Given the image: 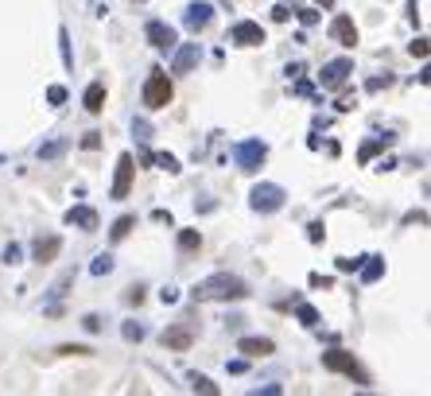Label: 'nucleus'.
<instances>
[{
  "instance_id": "nucleus-10",
  "label": "nucleus",
  "mask_w": 431,
  "mask_h": 396,
  "mask_svg": "<svg viewBox=\"0 0 431 396\" xmlns=\"http://www.w3.org/2000/svg\"><path fill=\"white\" fill-rule=\"evenodd\" d=\"M330 35H334L342 47H354V43H357V27H354V20H350V16H334V24H330Z\"/></svg>"
},
{
  "instance_id": "nucleus-27",
  "label": "nucleus",
  "mask_w": 431,
  "mask_h": 396,
  "mask_svg": "<svg viewBox=\"0 0 431 396\" xmlns=\"http://www.w3.org/2000/svg\"><path fill=\"white\" fill-rule=\"evenodd\" d=\"M156 163H160L163 171H179V160H175V156H156Z\"/></svg>"
},
{
  "instance_id": "nucleus-13",
  "label": "nucleus",
  "mask_w": 431,
  "mask_h": 396,
  "mask_svg": "<svg viewBox=\"0 0 431 396\" xmlns=\"http://www.w3.org/2000/svg\"><path fill=\"white\" fill-rule=\"evenodd\" d=\"M59 249H62L59 237H39V241H35V261H39V264H51L55 257H59Z\"/></svg>"
},
{
  "instance_id": "nucleus-30",
  "label": "nucleus",
  "mask_w": 431,
  "mask_h": 396,
  "mask_svg": "<svg viewBox=\"0 0 431 396\" xmlns=\"http://www.w3.org/2000/svg\"><path fill=\"white\" fill-rule=\"evenodd\" d=\"M160 299H163V303H175V299H179V292H175V287H163V292H160Z\"/></svg>"
},
{
  "instance_id": "nucleus-23",
  "label": "nucleus",
  "mask_w": 431,
  "mask_h": 396,
  "mask_svg": "<svg viewBox=\"0 0 431 396\" xmlns=\"http://www.w3.org/2000/svg\"><path fill=\"white\" fill-rule=\"evenodd\" d=\"M299 319H303V327H319V311H315V307H299Z\"/></svg>"
},
{
  "instance_id": "nucleus-5",
  "label": "nucleus",
  "mask_w": 431,
  "mask_h": 396,
  "mask_svg": "<svg viewBox=\"0 0 431 396\" xmlns=\"http://www.w3.org/2000/svg\"><path fill=\"white\" fill-rule=\"evenodd\" d=\"M264 156H268V148H264L261 140H245V144H237V163H241L245 171L261 168V163H264Z\"/></svg>"
},
{
  "instance_id": "nucleus-31",
  "label": "nucleus",
  "mask_w": 431,
  "mask_h": 396,
  "mask_svg": "<svg viewBox=\"0 0 431 396\" xmlns=\"http://www.w3.org/2000/svg\"><path fill=\"white\" fill-rule=\"evenodd\" d=\"M412 55H420V59H423V55H427V39H416L412 43Z\"/></svg>"
},
{
  "instance_id": "nucleus-18",
  "label": "nucleus",
  "mask_w": 431,
  "mask_h": 396,
  "mask_svg": "<svg viewBox=\"0 0 431 396\" xmlns=\"http://www.w3.org/2000/svg\"><path fill=\"white\" fill-rule=\"evenodd\" d=\"M191 388H195V392H218V385H214L210 377H203V373H191Z\"/></svg>"
},
{
  "instance_id": "nucleus-14",
  "label": "nucleus",
  "mask_w": 431,
  "mask_h": 396,
  "mask_svg": "<svg viewBox=\"0 0 431 396\" xmlns=\"http://www.w3.org/2000/svg\"><path fill=\"white\" fill-rule=\"evenodd\" d=\"M237 350H241V354H249V357H264V354H272L276 346H272L268 338H241V342H237Z\"/></svg>"
},
{
  "instance_id": "nucleus-17",
  "label": "nucleus",
  "mask_w": 431,
  "mask_h": 396,
  "mask_svg": "<svg viewBox=\"0 0 431 396\" xmlns=\"http://www.w3.org/2000/svg\"><path fill=\"white\" fill-rule=\"evenodd\" d=\"M85 109H90V113H102L105 109V82H93L90 90H85Z\"/></svg>"
},
{
  "instance_id": "nucleus-32",
  "label": "nucleus",
  "mask_w": 431,
  "mask_h": 396,
  "mask_svg": "<svg viewBox=\"0 0 431 396\" xmlns=\"http://www.w3.org/2000/svg\"><path fill=\"white\" fill-rule=\"evenodd\" d=\"M319 4H334V0H319Z\"/></svg>"
},
{
  "instance_id": "nucleus-9",
  "label": "nucleus",
  "mask_w": 431,
  "mask_h": 396,
  "mask_svg": "<svg viewBox=\"0 0 431 396\" xmlns=\"http://www.w3.org/2000/svg\"><path fill=\"white\" fill-rule=\"evenodd\" d=\"M229 39L241 43V47H256V43H264V27H261V24H249V20H241V24L229 32Z\"/></svg>"
},
{
  "instance_id": "nucleus-3",
  "label": "nucleus",
  "mask_w": 431,
  "mask_h": 396,
  "mask_svg": "<svg viewBox=\"0 0 431 396\" xmlns=\"http://www.w3.org/2000/svg\"><path fill=\"white\" fill-rule=\"evenodd\" d=\"M171 102V82L163 70H152L148 74V82H144V105L148 109H163V105Z\"/></svg>"
},
{
  "instance_id": "nucleus-15",
  "label": "nucleus",
  "mask_w": 431,
  "mask_h": 396,
  "mask_svg": "<svg viewBox=\"0 0 431 396\" xmlns=\"http://www.w3.org/2000/svg\"><path fill=\"white\" fill-rule=\"evenodd\" d=\"M67 221H70V226H82L85 233H90V229H97V214H93L90 206H74V210L67 214Z\"/></svg>"
},
{
  "instance_id": "nucleus-8",
  "label": "nucleus",
  "mask_w": 431,
  "mask_h": 396,
  "mask_svg": "<svg viewBox=\"0 0 431 396\" xmlns=\"http://www.w3.org/2000/svg\"><path fill=\"white\" fill-rule=\"evenodd\" d=\"M148 43H152V47H160V51H171V47L179 43V35H175V27L152 20V24H148Z\"/></svg>"
},
{
  "instance_id": "nucleus-22",
  "label": "nucleus",
  "mask_w": 431,
  "mask_h": 396,
  "mask_svg": "<svg viewBox=\"0 0 431 396\" xmlns=\"http://www.w3.org/2000/svg\"><path fill=\"white\" fill-rule=\"evenodd\" d=\"M90 272H93V276H105V272H113V257H97Z\"/></svg>"
},
{
  "instance_id": "nucleus-1",
  "label": "nucleus",
  "mask_w": 431,
  "mask_h": 396,
  "mask_svg": "<svg viewBox=\"0 0 431 396\" xmlns=\"http://www.w3.org/2000/svg\"><path fill=\"white\" fill-rule=\"evenodd\" d=\"M245 295L249 284L229 276V272H218V276H206L203 284H195V299H245Z\"/></svg>"
},
{
  "instance_id": "nucleus-16",
  "label": "nucleus",
  "mask_w": 431,
  "mask_h": 396,
  "mask_svg": "<svg viewBox=\"0 0 431 396\" xmlns=\"http://www.w3.org/2000/svg\"><path fill=\"white\" fill-rule=\"evenodd\" d=\"M195 62H198V43H186L183 51L175 55V74H186Z\"/></svg>"
},
{
  "instance_id": "nucleus-4",
  "label": "nucleus",
  "mask_w": 431,
  "mask_h": 396,
  "mask_svg": "<svg viewBox=\"0 0 431 396\" xmlns=\"http://www.w3.org/2000/svg\"><path fill=\"white\" fill-rule=\"evenodd\" d=\"M280 206H284V186H276V183L253 186V210L272 214V210H280Z\"/></svg>"
},
{
  "instance_id": "nucleus-25",
  "label": "nucleus",
  "mask_w": 431,
  "mask_h": 396,
  "mask_svg": "<svg viewBox=\"0 0 431 396\" xmlns=\"http://www.w3.org/2000/svg\"><path fill=\"white\" fill-rule=\"evenodd\" d=\"M59 152H62V140H55V144H47V148H39V160H55Z\"/></svg>"
},
{
  "instance_id": "nucleus-12",
  "label": "nucleus",
  "mask_w": 431,
  "mask_h": 396,
  "mask_svg": "<svg viewBox=\"0 0 431 396\" xmlns=\"http://www.w3.org/2000/svg\"><path fill=\"white\" fill-rule=\"evenodd\" d=\"M210 20H214L210 4H191V8H186V27H191V32H203Z\"/></svg>"
},
{
  "instance_id": "nucleus-29",
  "label": "nucleus",
  "mask_w": 431,
  "mask_h": 396,
  "mask_svg": "<svg viewBox=\"0 0 431 396\" xmlns=\"http://www.w3.org/2000/svg\"><path fill=\"white\" fill-rule=\"evenodd\" d=\"M354 268H362V261H350V257H346V261H338V272H354Z\"/></svg>"
},
{
  "instance_id": "nucleus-11",
  "label": "nucleus",
  "mask_w": 431,
  "mask_h": 396,
  "mask_svg": "<svg viewBox=\"0 0 431 396\" xmlns=\"http://www.w3.org/2000/svg\"><path fill=\"white\" fill-rule=\"evenodd\" d=\"M160 342L167 346V350H191V342H195V334H191V330L186 327H167L160 334Z\"/></svg>"
},
{
  "instance_id": "nucleus-26",
  "label": "nucleus",
  "mask_w": 431,
  "mask_h": 396,
  "mask_svg": "<svg viewBox=\"0 0 431 396\" xmlns=\"http://www.w3.org/2000/svg\"><path fill=\"white\" fill-rule=\"evenodd\" d=\"M47 102H51V105H62V102H67V90H62V86H51V90H47Z\"/></svg>"
},
{
  "instance_id": "nucleus-19",
  "label": "nucleus",
  "mask_w": 431,
  "mask_h": 396,
  "mask_svg": "<svg viewBox=\"0 0 431 396\" xmlns=\"http://www.w3.org/2000/svg\"><path fill=\"white\" fill-rule=\"evenodd\" d=\"M132 226H136V218H132V214L117 218V226H113V241H125V237H128V229H132Z\"/></svg>"
},
{
  "instance_id": "nucleus-6",
  "label": "nucleus",
  "mask_w": 431,
  "mask_h": 396,
  "mask_svg": "<svg viewBox=\"0 0 431 396\" xmlns=\"http://www.w3.org/2000/svg\"><path fill=\"white\" fill-rule=\"evenodd\" d=\"M132 171H136V160H132V156H121V160H117V175H113V198H128Z\"/></svg>"
},
{
  "instance_id": "nucleus-20",
  "label": "nucleus",
  "mask_w": 431,
  "mask_h": 396,
  "mask_svg": "<svg viewBox=\"0 0 431 396\" xmlns=\"http://www.w3.org/2000/svg\"><path fill=\"white\" fill-rule=\"evenodd\" d=\"M381 272H385V261H377V257H369V264H365V268H362V276H365V280H377Z\"/></svg>"
},
{
  "instance_id": "nucleus-2",
  "label": "nucleus",
  "mask_w": 431,
  "mask_h": 396,
  "mask_svg": "<svg viewBox=\"0 0 431 396\" xmlns=\"http://www.w3.org/2000/svg\"><path fill=\"white\" fill-rule=\"evenodd\" d=\"M322 365H327L330 373H346V377L357 381V385H369L365 369L354 362V354H346V350H327V354H322Z\"/></svg>"
},
{
  "instance_id": "nucleus-28",
  "label": "nucleus",
  "mask_w": 431,
  "mask_h": 396,
  "mask_svg": "<svg viewBox=\"0 0 431 396\" xmlns=\"http://www.w3.org/2000/svg\"><path fill=\"white\" fill-rule=\"evenodd\" d=\"M59 43H62V62L70 67V62H74V59H70V35H67V32H59Z\"/></svg>"
},
{
  "instance_id": "nucleus-24",
  "label": "nucleus",
  "mask_w": 431,
  "mask_h": 396,
  "mask_svg": "<svg viewBox=\"0 0 431 396\" xmlns=\"http://www.w3.org/2000/svg\"><path fill=\"white\" fill-rule=\"evenodd\" d=\"M125 338H128V342H140L144 327H140V322H125Z\"/></svg>"
},
{
  "instance_id": "nucleus-7",
  "label": "nucleus",
  "mask_w": 431,
  "mask_h": 396,
  "mask_svg": "<svg viewBox=\"0 0 431 396\" xmlns=\"http://www.w3.org/2000/svg\"><path fill=\"white\" fill-rule=\"evenodd\" d=\"M350 70H354V62H350V59H334V62H327V67H322L319 82L327 86V90H338V86L346 82V74H350Z\"/></svg>"
},
{
  "instance_id": "nucleus-21",
  "label": "nucleus",
  "mask_w": 431,
  "mask_h": 396,
  "mask_svg": "<svg viewBox=\"0 0 431 396\" xmlns=\"http://www.w3.org/2000/svg\"><path fill=\"white\" fill-rule=\"evenodd\" d=\"M179 245H183V249H198V245H203V237H198L195 229H183V233H179Z\"/></svg>"
}]
</instances>
